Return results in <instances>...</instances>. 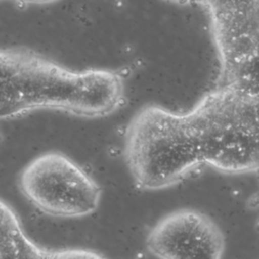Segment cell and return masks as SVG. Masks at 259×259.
<instances>
[{"label":"cell","instance_id":"cell-1","mask_svg":"<svg viewBox=\"0 0 259 259\" xmlns=\"http://www.w3.org/2000/svg\"><path fill=\"white\" fill-rule=\"evenodd\" d=\"M0 117L13 119L39 109L96 118L125 102L122 75L111 69L71 70L26 48L1 50Z\"/></svg>","mask_w":259,"mask_h":259},{"label":"cell","instance_id":"cell-2","mask_svg":"<svg viewBox=\"0 0 259 259\" xmlns=\"http://www.w3.org/2000/svg\"><path fill=\"white\" fill-rule=\"evenodd\" d=\"M177 123L202 166L226 174L259 171V97L214 85Z\"/></svg>","mask_w":259,"mask_h":259},{"label":"cell","instance_id":"cell-3","mask_svg":"<svg viewBox=\"0 0 259 259\" xmlns=\"http://www.w3.org/2000/svg\"><path fill=\"white\" fill-rule=\"evenodd\" d=\"M208 18L219 64L215 85L259 97V0H185Z\"/></svg>","mask_w":259,"mask_h":259},{"label":"cell","instance_id":"cell-4","mask_svg":"<svg viewBox=\"0 0 259 259\" xmlns=\"http://www.w3.org/2000/svg\"><path fill=\"white\" fill-rule=\"evenodd\" d=\"M18 186L34 207L61 219L90 215L102 196L97 181L76 161L57 151L30 160L19 174Z\"/></svg>","mask_w":259,"mask_h":259},{"label":"cell","instance_id":"cell-5","mask_svg":"<svg viewBox=\"0 0 259 259\" xmlns=\"http://www.w3.org/2000/svg\"><path fill=\"white\" fill-rule=\"evenodd\" d=\"M146 246L158 259H222L225 239L206 213L180 208L165 214L152 227Z\"/></svg>","mask_w":259,"mask_h":259},{"label":"cell","instance_id":"cell-6","mask_svg":"<svg viewBox=\"0 0 259 259\" xmlns=\"http://www.w3.org/2000/svg\"><path fill=\"white\" fill-rule=\"evenodd\" d=\"M1 259H45V247L25 233L20 220L9 203L1 202Z\"/></svg>","mask_w":259,"mask_h":259},{"label":"cell","instance_id":"cell-7","mask_svg":"<svg viewBox=\"0 0 259 259\" xmlns=\"http://www.w3.org/2000/svg\"><path fill=\"white\" fill-rule=\"evenodd\" d=\"M45 259H108L102 254L84 248H45Z\"/></svg>","mask_w":259,"mask_h":259},{"label":"cell","instance_id":"cell-8","mask_svg":"<svg viewBox=\"0 0 259 259\" xmlns=\"http://www.w3.org/2000/svg\"><path fill=\"white\" fill-rule=\"evenodd\" d=\"M16 2H20L23 4H47V3H53L58 0H13Z\"/></svg>","mask_w":259,"mask_h":259}]
</instances>
